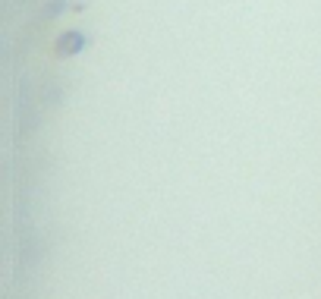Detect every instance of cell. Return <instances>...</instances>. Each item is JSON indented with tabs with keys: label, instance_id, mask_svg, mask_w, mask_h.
I'll list each match as a JSON object with an SVG mask.
<instances>
[{
	"label": "cell",
	"instance_id": "cell-1",
	"mask_svg": "<svg viewBox=\"0 0 321 299\" xmlns=\"http://www.w3.org/2000/svg\"><path fill=\"white\" fill-rule=\"evenodd\" d=\"M54 51L60 54V57H73V54H79V51H82V35H79V32H63L60 38H57Z\"/></svg>",
	"mask_w": 321,
	"mask_h": 299
}]
</instances>
